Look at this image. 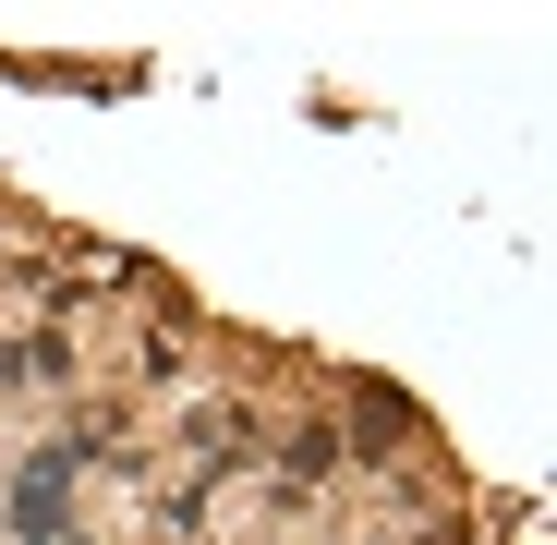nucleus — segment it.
<instances>
[{
  "label": "nucleus",
  "mask_w": 557,
  "mask_h": 545,
  "mask_svg": "<svg viewBox=\"0 0 557 545\" xmlns=\"http://www.w3.org/2000/svg\"><path fill=\"white\" fill-rule=\"evenodd\" d=\"M61 485H73V461H25V473H13V533H25V545H61V533H73Z\"/></svg>",
  "instance_id": "nucleus-1"
},
{
  "label": "nucleus",
  "mask_w": 557,
  "mask_h": 545,
  "mask_svg": "<svg viewBox=\"0 0 557 545\" xmlns=\"http://www.w3.org/2000/svg\"><path fill=\"white\" fill-rule=\"evenodd\" d=\"M400 424H412V412H400L388 388H363V448H400Z\"/></svg>",
  "instance_id": "nucleus-2"
}]
</instances>
